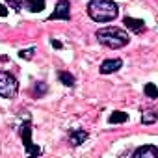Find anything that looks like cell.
Masks as SVG:
<instances>
[{
    "label": "cell",
    "mask_w": 158,
    "mask_h": 158,
    "mask_svg": "<svg viewBox=\"0 0 158 158\" xmlns=\"http://www.w3.org/2000/svg\"><path fill=\"white\" fill-rule=\"evenodd\" d=\"M88 15L95 23H110L119 15V10H117V4L112 2V0H89Z\"/></svg>",
    "instance_id": "6da1fadb"
},
{
    "label": "cell",
    "mask_w": 158,
    "mask_h": 158,
    "mask_svg": "<svg viewBox=\"0 0 158 158\" xmlns=\"http://www.w3.org/2000/svg\"><path fill=\"white\" fill-rule=\"evenodd\" d=\"M95 37L99 39L101 45L108 47V48H123L125 45H128V34L123 28L117 26H106V28H99L95 32Z\"/></svg>",
    "instance_id": "7a4b0ae2"
},
{
    "label": "cell",
    "mask_w": 158,
    "mask_h": 158,
    "mask_svg": "<svg viewBox=\"0 0 158 158\" xmlns=\"http://www.w3.org/2000/svg\"><path fill=\"white\" fill-rule=\"evenodd\" d=\"M19 93V82L17 78L8 73V71H0V97L4 99H15Z\"/></svg>",
    "instance_id": "3957f363"
},
{
    "label": "cell",
    "mask_w": 158,
    "mask_h": 158,
    "mask_svg": "<svg viewBox=\"0 0 158 158\" xmlns=\"http://www.w3.org/2000/svg\"><path fill=\"white\" fill-rule=\"evenodd\" d=\"M21 138H23L24 147H26V152H28L30 156H39V154L43 152L39 147H35V145L32 143V125H30V121H26V123L21 127Z\"/></svg>",
    "instance_id": "277c9868"
},
{
    "label": "cell",
    "mask_w": 158,
    "mask_h": 158,
    "mask_svg": "<svg viewBox=\"0 0 158 158\" xmlns=\"http://www.w3.org/2000/svg\"><path fill=\"white\" fill-rule=\"evenodd\" d=\"M48 19H50V21H54V19L69 21V19H71V4H69V0H58L56 10L48 15Z\"/></svg>",
    "instance_id": "5b68a950"
},
{
    "label": "cell",
    "mask_w": 158,
    "mask_h": 158,
    "mask_svg": "<svg viewBox=\"0 0 158 158\" xmlns=\"http://www.w3.org/2000/svg\"><path fill=\"white\" fill-rule=\"evenodd\" d=\"M132 158H158V147L156 145H143L138 147L132 152Z\"/></svg>",
    "instance_id": "8992f818"
},
{
    "label": "cell",
    "mask_w": 158,
    "mask_h": 158,
    "mask_svg": "<svg viewBox=\"0 0 158 158\" xmlns=\"http://www.w3.org/2000/svg\"><path fill=\"white\" fill-rule=\"evenodd\" d=\"M125 26L128 28V30H132V32H136V34H141V32H145V23L141 21V19H134V17H125Z\"/></svg>",
    "instance_id": "52a82bcc"
},
{
    "label": "cell",
    "mask_w": 158,
    "mask_h": 158,
    "mask_svg": "<svg viewBox=\"0 0 158 158\" xmlns=\"http://www.w3.org/2000/svg\"><path fill=\"white\" fill-rule=\"evenodd\" d=\"M121 65H123V61H121L119 58H115V60H106V61H102V65H101V73H102V74L115 73V71L121 69Z\"/></svg>",
    "instance_id": "ba28073f"
},
{
    "label": "cell",
    "mask_w": 158,
    "mask_h": 158,
    "mask_svg": "<svg viewBox=\"0 0 158 158\" xmlns=\"http://www.w3.org/2000/svg\"><path fill=\"white\" fill-rule=\"evenodd\" d=\"M69 139H71V145L76 147V145H80L88 139V132L84 128H74V130L69 132Z\"/></svg>",
    "instance_id": "9c48e42d"
},
{
    "label": "cell",
    "mask_w": 158,
    "mask_h": 158,
    "mask_svg": "<svg viewBox=\"0 0 158 158\" xmlns=\"http://www.w3.org/2000/svg\"><path fill=\"white\" fill-rule=\"evenodd\" d=\"M28 10V11H32V13H39V11H43L45 10V0H24V6H23V10Z\"/></svg>",
    "instance_id": "30bf717a"
},
{
    "label": "cell",
    "mask_w": 158,
    "mask_h": 158,
    "mask_svg": "<svg viewBox=\"0 0 158 158\" xmlns=\"http://www.w3.org/2000/svg\"><path fill=\"white\" fill-rule=\"evenodd\" d=\"M58 78H60V82H61L63 86H69V88L74 86V76H73L71 73H67V71H60V73H58Z\"/></svg>",
    "instance_id": "8fae6325"
},
{
    "label": "cell",
    "mask_w": 158,
    "mask_h": 158,
    "mask_svg": "<svg viewBox=\"0 0 158 158\" xmlns=\"http://www.w3.org/2000/svg\"><path fill=\"white\" fill-rule=\"evenodd\" d=\"M127 119H128V115H127L125 112H114V114L110 115V119H108V121H110L112 125H117V123H125Z\"/></svg>",
    "instance_id": "7c38bea8"
},
{
    "label": "cell",
    "mask_w": 158,
    "mask_h": 158,
    "mask_svg": "<svg viewBox=\"0 0 158 158\" xmlns=\"http://www.w3.org/2000/svg\"><path fill=\"white\" fill-rule=\"evenodd\" d=\"M145 95H147L149 99H156V97H158L156 86H154V84H147V86H145Z\"/></svg>",
    "instance_id": "4fadbf2b"
},
{
    "label": "cell",
    "mask_w": 158,
    "mask_h": 158,
    "mask_svg": "<svg viewBox=\"0 0 158 158\" xmlns=\"http://www.w3.org/2000/svg\"><path fill=\"white\" fill-rule=\"evenodd\" d=\"M6 2H8L10 8H13V10H17V11H21L23 6H24V0H6Z\"/></svg>",
    "instance_id": "5bb4252c"
},
{
    "label": "cell",
    "mask_w": 158,
    "mask_h": 158,
    "mask_svg": "<svg viewBox=\"0 0 158 158\" xmlns=\"http://www.w3.org/2000/svg\"><path fill=\"white\" fill-rule=\"evenodd\" d=\"M156 121V114H152V112H147V114H143V117H141V123H145V125H151V123H154Z\"/></svg>",
    "instance_id": "9a60e30c"
},
{
    "label": "cell",
    "mask_w": 158,
    "mask_h": 158,
    "mask_svg": "<svg viewBox=\"0 0 158 158\" xmlns=\"http://www.w3.org/2000/svg\"><path fill=\"white\" fill-rule=\"evenodd\" d=\"M32 54H34V48H28V50H21V52H19V56H21V58H26V60H30Z\"/></svg>",
    "instance_id": "2e32d148"
},
{
    "label": "cell",
    "mask_w": 158,
    "mask_h": 158,
    "mask_svg": "<svg viewBox=\"0 0 158 158\" xmlns=\"http://www.w3.org/2000/svg\"><path fill=\"white\" fill-rule=\"evenodd\" d=\"M45 91H47V88H45L43 84H37V86H35V89H34V93H35V95H43Z\"/></svg>",
    "instance_id": "e0dca14e"
},
{
    "label": "cell",
    "mask_w": 158,
    "mask_h": 158,
    "mask_svg": "<svg viewBox=\"0 0 158 158\" xmlns=\"http://www.w3.org/2000/svg\"><path fill=\"white\" fill-rule=\"evenodd\" d=\"M8 15V10H6V6H2L0 4V17H6Z\"/></svg>",
    "instance_id": "ac0fdd59"
}]
</instances>
